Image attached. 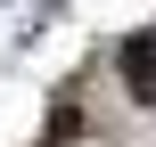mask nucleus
Returning a JSON list of instances; mask_svg holds the SVG:
<instances>
[{
  "label": "nucleus",
  "instance_id": "nucleus-1",
  "mask_svg": "<svg viewBox=\"0 0 156 147\" xmlns=\"http://www.w3.org/2000/svg\"><path fill=\"white\" fill-rule=\"evenodd\" d=\"M115 65H123L132 98H140V106H156V33H132V41L115 49Z\"/></svg>",
  "mask_w": 156,
  "mask_h": 147
}]
</instances>
